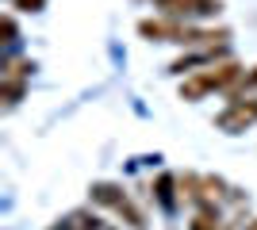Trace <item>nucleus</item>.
Instances as JSON below:
<instances>
[{
	"label": "nucleus",
	"instance_id": "nucleus-12",
	"mask_svg": "<svg viewBox=\"0 0 257 230\" xmlns=\"http://www.w3.org/2000/svg\"><path fill=\"white\" fill-rule=\"evenodd\" d=\"M4 43H16V20L4 16Z\"/></svg>",
	"mask_w": 257,
	"mask_h": 230
},
{
	"label": "nucleus",
	"instance_id": "nucleus-11",
	"mask_svg": "<svg viewBox=\"0 0 257 230\" xmlns=\"http://www.w3.org/2000/svg\"><path fill=\"white\" fill-rule=\"evenodd\" d=\"M238 88H257V66H253V69H246V73L238 77Z\"/></svg>",
	"mask_w": 257,
	"mask_h": 230
},
{
	"label": "nucleus",
	"instance_id": "nucleus-13",
	"mask_svg": "<svg viewBox=\"0 0 257 230\" xmlns=\"http://www.w3.org/2000/svg\"><path fill=\"white\" fill-rule=\"evenodd\" d=\"M246 230H257V219H253V222H246Z\"/></svg>",
	"mask_w": 257,
	"mask_h": 230
},
{
	"label": "nucleus",
	"instance_id": "nucleus-1",
	"mask_svg": "<svg viewBox=\"0 0 257 230\" xmlns=\"http://www.w3.org/2000/svg\"><path fill=\"white\" fill-rule=\"evenodd\" d=\"M139 35L150 39V43H177V46H188V50H200V46H223L230 39V31H204L196 23H184V20H142L139 23Z\"/></svg>",
	"mask_w": 257,
	"mask_h": 230
},
{
	"label": "nucleus",
	"instance_id": "nucleus-4",
	"mask_svg": "<svg viewBox=\"0 0 257 230\" xmlns=\"http://www.w3.org/2000/svg\"><path fill=\"white\" fill-rule=\"evenodd\" d=\"M154 8L169 20H184V23H196V20H215L223 12V0H150Z\"/></svg>",
	"mask_w": 257,
	"mask_h": 230
},
{
	"label": "nucleus",
	"instance_id": "nucleus-7",
	"mask_svg": "<svg viewBox=\"0 0 257 230\" xmlns=\"http://www.w3.org/2000/svg\"><path fill=\"white\" fill-rule=\"evenodd\" d=\"M50 230H115V226H107L104 219H96V215H88V211H73V215H65L58 226Z\"/></svg>",
	"mask_w": 257,
	"mask_h": 230
},
{
	"label": "nucleus",
	"instance_id": "nucleus-8",
	"mask_svg": "<svg viewBox=\"0 0 257 230\" xmlns=\"http://www.w3.org/2000/svg\"><path fill=\"white\" fill-rule=\"evenodd\" d=\"M219 222H223L219 207H215V203H200L196 215H192V222H188V230H223Z\"/></svg>",
	"mask_w": 257,
	"mask_h": 230
},
{
	"label": "nucleus",
	"instance_id": "nucleus-3",
	"mask_svg": "<svg viewBox=\"0 0 257 230\" xmlns=\"http://www.w3.org/2000/svg\"><path fill=\"white\" fill-rule=\"evenodd\" d=\"M88 196L96 199V203H104V207H111L119 219L131 222L135 230H146V226H150V222H146V215H142V211L131 203V196H127V192H123L119 184H107V180H100V184L88 188Z\"/></svg>",
	"mask_w": 257,
	"mask_h": 230
},
{
	"label": "nucleus",
	"instance_id": "nucleus-5",
	"mask_svg": "<svg viewBox=\"0 0 257 230\" xmlns=\"http://www.w3.org/2000/svg\"><path fill=\"white\" fill-rule=\"evenodd\" d=\"M219 131H226V134H242L246 127H253L257 123V96H238V100H230L223 111H219Z\"/></svg>",
	"mask_w": 257,
	"mask_h": 230
},
{
	"label": "nucleus",
	"instance_id": "nucleus-10",
	"mask_svg": "<svg viewBox=\"0 0 257 230\" xmlns=\"http://www.w3.org/2000/svg\"><path fill=\"white\" fill-rule=\"evenodd\" d=\"M12 8H20V12H43L46 0H12Z\"/></svg>",
	"mask_w": 257,
	"mask_h": 230
},
{
	"label": "nucleus",
	"instance_id": "nucleus-2",
	"mask_svg": "<svg viewBox=\"0 0 257 230\" xmlns=\"http://www.w3.org/2000/svg\"><path fill=\"white\" fill-rule=\"evenodd\" d=\"M238 77H242V66H238L234 58H219V62H207L204 69H196L192 77H184L181 85V100L196 104V100H204L207 92H230L238 85Z\"/></svg>",
	"mask_w": 257,
	"mask_h": 230
},
{
	"label": "nucleus",
	"instance_id": "nucleus-9",
	"mask_svg": "<svg viewBox=\"0 0 257 230\" xmlns=\"http://www.w3.org/2000/svg\"><path fill=\"white\" fill-rule=\"evenodd\" d=\"M173 184H177V180H173L169 173L158 176V199H161V207H165V211H177V196H173Z\"/></svg>",
	"mask_w": 257,
	"mask_h": 230
},
{
	"label": "nucleus",
	"instance_id": "nucleus-6",
	"mask_svg": "<svg viewBox=\"0 0 257 230\" xmlns=\"http://www.w3.org/2000/svg\"><path fill=\"white\" fill-rule=\"evenodd\" d=\"M27 77H31V62H8V66H4V81H0V96H4V108L20 104Z\"/></svg>",
	"mask_w": 257,
	"mask_h": 230
}]
</instances>
